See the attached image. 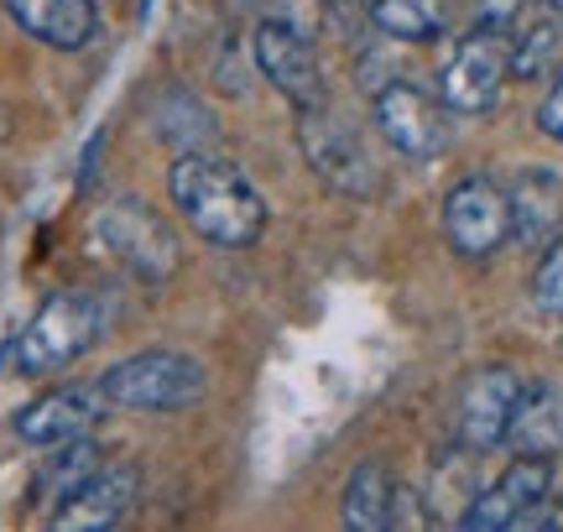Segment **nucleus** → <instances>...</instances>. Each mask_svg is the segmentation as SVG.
<instances>
[{
    "label": "nucleus",
    "mask_w": 563,
    "mask_h": 532,
    "mask_svg": "<svg viewBox=\"0 0 563 532\" xmlns=\"http://www.w3.org/2000/svg\"><path fill=\"white\" fill-rule=\"evenodd\" d=\"M548 491H553V459L517 454V459L506 465L501 480L485 486V491L460 512V528L464 532H501V528H511L532 501H543Z\"/></svg>",
    "instance_id": "13"
},
{
    "label": "nucleus",
    "mask_w": 563,
    "mask_h": 532,
    "mask_svg": "<svg viewBox=\"0 0 563 532\" xmlns=\"http://www.w3.org/2000/svg\"><path fill=\"white\" fill-rule=\"evenodd\" d=\"M104 313L89 292H74V287H58L47 303L32 313V324L11 340V361H16L21 376H53V370L74 366L84 350L100 340Z\"/></svg>",
    "instance_id": "2"
},
{
    "label": "nucleus",
    "mask_w": 563,
    "mask_h": 532,
    "mask_svg": "<svg viewBox=\"0 0 563 532\" xmlns=\"http://www.w3.org/2000/svg\"><path fill=\"white\" fill-rule=\"evenodd\" d=\"M371 21L397 42H433L449 26V0H376Z\"/></svg>",
    "instance_id": "19"
},
{
    "label": "nucleus",
    "mask_w": 563,
    "mask_h": 532,
    "mask_svg": "<svg viewBox=\"0 0 563 532\" xmlns=\"http://www.w3.org/2000/svg\"><path fill=\"white\" fill-rule=\"evenodd\" d=\"M95 235H100V246L110 251L125 271H136L141 282H167L183 262L178 235L167 230L162 214H152V209L141 204V199H121V204L100 209Z\"/></svg>",
    "instance_id": "6"
},
{
    "label": "nucleus",
    "mask_w": 563,
    "mask_h": 532,
    "mask_svg": "<svg viewBox=\"0 0 563 532\" xmlns=\"http://www.w3.org/2000/svg\"><path fill=\"white\" fill-rule=\"evenodd\" d=\"M141 496V470L136 465H100V470L84 480L79 491L63 501L58 512L47 517L58 532H104V528H121L131 507Z\"/></svg>",
    "instance_id": "12"
},
{
    "label": "nucleus",
    "mask_w": 563,
    "mask_h": 532,
    "mask_svg": "<svg viewBox=\"0 0 563 532\" xmlns=\"http://www.w3.org/2000/svg\"><path fill=\"white\" fill-rule=\"evenodd\" d=\"M298 142H302L308 167H313L329 188H340V193H350V199L376 193L382 178H376V163H371V152H365L361 131L344 121V115H334L329 100L298 110Z\"/></svg>",
    "instance_id": "4"
},
{
    "label": "nucleus",
    "mask_w": 563,
    "mask_h": 532,
    "mask_svg": "<svg viewBox=\"0 0 563 532\" xmlns=\"http://www.w3.org/2000/svg\"><path fill=\"white\" fill-rule=\"evenodd\" d=\"M443 235L449 246L470 256V262H485L511 241V199L496 178H464V184L449 188L443 199Z\"/></svg>",
    "instance_id": "8"
},
{
    "label": "nucleus",
    "mask_w": 563,
    "mask_h": 532,
    "mask_svg": "<svg viewBox=\"0 0 563 532\" xmlns=\"http://www.w3.org/2000/svg\"><path fill=\"white\" fill-rule=\"evenodd\" d=\"M173 204L183 220L214 246L241 251L262 241L266 230V199L235 163L209 157V152H183L173 167Z\"/></svg>",
    "instance_id": "1"
},
{
    "label": "nucleus",
    "mask_w": 563,
    "mask_h": 532,
    "mask_svg": "<svg viewBox=\"0 0 563 532\" xmlns=\"http://www.w3.org/2000/svg\"><path fill=\"white\" fill-rule=\"evenodd\" d=\"M506 444L517 454H532V459H559L563 454V391L559 387H527L517 412H511Z\"/></svg>",
    "instance_id": "16"
},
{
    "label": "nucleus",
    "mask_w": 563,
    "mask_h": 532,
    "mask_svg": "<svg viewBox=\"0 0 563 532\" xmlns=\"http://www.w3.org/2000/svg\"><path fill=\"white\" fill-rule=\"evenodd\" d=\"M538 5H548V11H563V0H538Z\"/></svg>",
    "instance_id": "25"
},
{
    "label": "nucleus",
    "mask_w": 563,
    "mask_h": 532,
    "mask_svg": "<svg viewBox=\"0 0 563 532\" xmlns=\"http://www.w3.org/2000/svg\"><path fill=\"white\" fill-rule=\"evenodd\" d=\"M376 125H382L386 142L397 146L402 157H412V163L443 157V152H449V136H454L449 104L407 79L376 84Z\"/></svg>",
    "instance_id": "7"
},
{
    "label": "nucleus",
    "mask_w": 563,
    "mask_h": 532,
    "mask_svg": "<svg viewBox=\"0 0 563 532\" xmlns=\"http://www.w3.org/2000/svg\"><path fill=\"white\" fill-rule=\"evenodd\" d=\"M511 528L517 532H543V528H563V507H553V501H532V507H527L522 517H517V522H511Z\"/></svg>",
    "instance_id": "23"
},
{
    "label": "nucleus",
    "mask_w": 563,
    "mask_h": 532,
    "mask_svg": "<svg viewBox=\"0 0 563 532\" xmlns=\"http://www.w3.org/2000/svg\"><path fill=\"white\" fill-rule=\"evenodd\" d=\"M527 381L511 366H485L470 376V387L460 397V444L464 450H496L506 444L511 412L522 402Z\"/></svg>",
    "instance_id": "11"
},
{
    "label": "nucleus",
    "mask_w": 563,
    "mask_h": 532,
    "mask_svg": "<svg viewBox=\"0 0 563 532\" xmlns=\"http://www.w3.org/2000/svg\"><path fill=\"white\" fill-rule=\"evenodd\" d=\"M511 199V235L522 246L543 251L553 246V235L563 230V184L548 173V167H527L517 184L506 188Z\"/></svg>",
    "instance_id": "15"
},
{
    "label": "nucleus",
    "mask_w": 563,
    "mask_h": 532,
    "mask_svg": "<svg viewBox=\"0 0 563 532\" xmlns=\"http://www.w3.org/2000/svg\"><path fill=\"white\" fill-rule=\"evenodd\" d=\"M110 408H115V402L104 397V381L53 387V391H42L37 402H26V408L16 412V433L26 444H37V450H58L68 439H84Z\"/></svg>",
    "instance_id": "9"
},
{
    "label": "nucleus",
    "mask_w": 563,
    "mask_h": 532,
    "mask_svg": "<svg viewBox=\"0 0 563 532\" xmlns=\"http://www.w3.org/2000/svg\"><path fill=\"white\" fill-rule=\"evenodd\" d=\"M532 298H538V308H548V313H563V241H553V246L543 251V262L532 271Z\"/></svg>",
    "instance_id": "21"
},
{
    "label": "nucleus",
    "mask_w": 563,
    "mask_h": 532,
    "mask_svg": "<svg viewBox=\"0 0 563 532\" xmlns=\"http://www.w3.org/2000/svg\"><path fill=\"white\" fill-rule=\"evenodd\" d=\"M256 68L266 74V84H277L282 100H292V110L329 100L319 58H313V42L302 37L298 26H287V21H262L256 26Z\"/></svg>",
    "instance_id": "10"
},
{
    "label": "nucleus",
    "mask_w": 563,
    "mask_h": 532,
    "mask_svg": "<svg viewBox=\"0 0 563 532\" xmlns=\"http://www.w3.org/2000/svg\"><path fill=\"white\" fill-rule=\"evenodd\" d=\"M538 125H543V136H553V142H563V74L553 79V89H548L543 110H538Z\"/></svg>",
    "instance_id": "24"
},
{
    "label": "nucleus",
    "mask_w": 563,
    "mask_h": 532,
    "mask_svg": "<svg viewBox=\"0 0 563 532\" xmlns=\"http://www.w3.org/2000/svg\"><path fill=\"white\" fill-rule=\"evenodd\" d=\"M563 53V26L553 16L532 21L522 37L511 42V74L517 79H538V74H548V63Z\"/></svg>",
    "instance_id": "20"
},
{
    "label": "nucleus",
    "mask_w": 563,
    "mask_h": 532,
    "mask_svg": "<svg viewBox=\"0 0 563 532\" xmlns=\"http://www.w3.org/2000/svg\"><path fill=\"white\" fill-rule=\"evenodd\" d=\"M506 79H511V37L496 26H475L443 63L439 100L454 115H485V110H496Z\"/></svg>",
    "instance_id": "5"
},
{
    "label": "nucleus",
    "mask_w": 563,
    "mask_h": 532,
    "mask_svg": "<svg viewBox=\"0 0 563 532\" xmlns=\"http://www.w3.org/2000/svg\"><path fill=\"white\" fill-rule=\"evenodd\" d=\"M5 16L16 21L26 37L47 42L58 53H79L84 42L100 32L95 0H5Z\"/></svg>",
    "instance_id": "14"
},
{
    "label": "nucleus",
    "mask_w": 563,
    "mask_h": 532,
    "mask_svg": "<svg viewBox=\"0 0 563 532\" xmlns=\"http://www.w3.org/2000/svg\"><path fill=\"white\" fill-rule=\"evenodd\" d=\"M100 381L115 408H136V412H183L209 391L203 366L194 355H183V350H141L121 366H110Z\"/></svg>",
    "instance_id": "3"
},
{
    "label": "nucleus",
    "mask_w": 563,
    "mask_h": 532,
    "mask_svg": "<svg viewBox=\"0 0 563 532\" xmlns=\"http://www.w3.org/2000/svg\"><path fill=\"white\" fill-rule=\"evenodd\" d=\"M391 507H397V480L382 459H365L344 480V528L355 532H382L391 528Z\"/></svg>",
    "instance_id": "18"
},
{
    "label": "nucleus",
    "mask_w": 563,
    "mask_h": 532,
    "mask_svg": "<svg viewBox=\"0 0 563 532\" xmlns=\"http://www.w3.org/2000/svg\"><path fill=\"white\" fill-rule=\"evenodd\" d=\"M522 16V0H475V26L511 32V21Z\"/></svg>",
    "instance_id": "22"
},
{
    "label": "nucleus",
    "mask_w": 563,
    "mask_h": 532,
    "mask_svg": "<svg viewBox=\"0 0 563 532\" xmlns=\"http://www.w3.org/2000/svg\"><path fill=\"white\" fill-rule=\"evenodd\" d=\"M100 444H89V433L84 439H68V444H58V454L53 459H42V470H37V480H32V501H37L42 512L53 517L68 501V496L79 491L89 475L100 470Z\"/></svg>",
    "instance_id": "17"
}]
</instances>
